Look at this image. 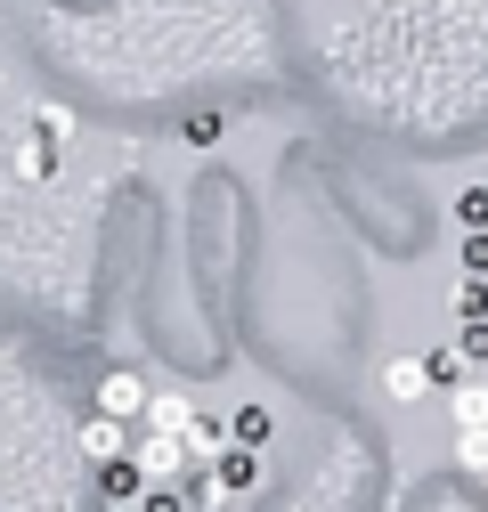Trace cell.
<instances>
[{
    "label": "cell",
    "mask_w": 488,
    "mask_h": 512,
    "mask_svg": "<svg viewBox=\"0 0 488 512\" xmlns=\"http://www.w3.org/2000/svg\"><path fill=\"white\" fill-rule=\"evenodd\" d=\"M261 472H269V464H261V447H220V456H212V496H220V504L253 496Z\"/></svg>",
    "instance_id": "2"
},
{
    "label": "cell",
    "mask_w": 488,
    "mask_h": 512,
    "mask_svg": "<svg viewBox=\"0 0 488 512\" xmlns=\"http://www.w3.org/2000/svg\"><path fill=\"white\" fill-rule=\"evenodd\" d=\"M440 382H432V366L423 358H383V399L391 407H415V399H432Z\"/></svg>",
    "instance_id": "5"
},
{
    "label": "cell",
    "mask_w": 488,
    "mask_h": 512,
    "mask_svg": "<svg viewBox=\"0 0 488 512\" xmlns=\"http://www.w3.org/2000/svg\"><path fill=\"white\" fill-rule=\"evenodd\" d=\"M33 139H41V147H57V139H74V114H66V106H41V122H33Z\"/></svg>",
    "instance_id": "14"
},
{
    "label": "cell",
    "mask_w": 488,
    "mask_h": 512,
    "mask_svg": "<svg viewBox=\"0 0 488 512\" xmlns=\"http://www.w3.org/2000/svg\"><path fill=\"white\" fill-rule=\"evenodd\" d=\"M82 456L106 472V464H122V456H131V423H114V415H90L82 423Z\"/></svg>",
    "instance_id": "6"
},
{
    "label": "cell",
    "mask_w": 488,
    "mask_h": 512,
    "mask_svg": "<svg viewBox=\"0 0 488 512\" xmlns=\"http://www.w3.org/2000/svg\"><path fill=\"white\" fill-rule=\"evenodd\" d=\"M456 350L472 358V374H488V326H464V334H456Z\"/></svg>",
    "instance_id": "15"
},
{
    "label": "cell",
    "mask_w": 488,
    "mask_h": 512,
    "mask_svg": "<svg viewBox=\"0 0 488 512\" xmlns=\"http://www.w3.org/2000/svg\"><path fill=\"white\" fill-rule=\"evenodd\" d=\"M448 415H456V431H488V374L456 382V391H448Z\"/></svg>",
    "instance_id": "8"
},
{
    "label": "cell",
    "mask_w": 488,
    "mask_h": 512,
    "mask_svg": "<svg viewBox=\"0 0 488 512\" xmlns=\"http://www.w3.org/2000/svg\"><path fill=\"white\" fill-rule=\"evenodd\" d=\"M456 220H464V236H488V187H464V196H456Z\"/></svg>",
    "instance_id": "13"
},
{
    "label": "cell",
    "mask_w": 488,
    "mask_h": 512,
    "mask_svg": "<svg viewBox=\"0 0 488 512\" xmlns=\"http://www.w3.org/2000/svg\"><path fill=\"white\" fill-rule=\"evenodd\" d=\"M480 488H488V480H480Z\"/></svg>",
    "instance_id": "18"
},
{
    "label": "cell",
    "mask_w": 488,
    "mask_h": 512,
    "mask_svg": "<svg viewBox=\"0 0 488 512\" xmlns=\"http://www.w3.org/2000/svg\"><path fill=\"white\" fill-rule=\"evenodd\" d=\"M147 399H155V391H147V374H139V366H106V374H98V415H114V423H131V431H139Z\"/></svg>",
    "instance_id": "1"
},
{
    "label": "cell",
    "mask_w": 488,
    "mask_h": 512,
    "mask_svg": "<svg viewBox=\"0 0 488 512\" xmlns=\"http://www.w3.org/2000/svg\"><path fill=\"white\" fill-rule=\"evenodd\" d=\"M139 512H188V488H155V496H147Z\"/></svg>",
    "instance_id": "16"
},
{
    "label": "cell",
    "mask_w": 488,
    "mask_h": 512,
    "mask_svg": "<svg viewBox=\"0 0 488 512\" xmlns=\"http://www.w3.org/2000/svg\"><path fill=\"white\" fill-rule=\"evenodd\" d=\"M464 269H472V277H488V236H464Z\"/></svg>",
    "instance_id": "17"
},
{
    "label": "cell",
    "mask_w": 488,
    "mask_h": 512,
    "mask_svg": "<svg viewBox=\"0 0 488 512\" xmlns=\"http://www.w3.org/2000/svg\"><path fill=\"white\" fill-rule=\"evenodd\" d=\"M423 366H432V382H440V391H456V382H472V358H464L456 342H440V350H423Z\"/></svg>",
    "instance_id": "10"
},
{
    "label": "cell",
    "mask_w": 488,
    "mask_h": 512,
    "mask_svg": "<svg viewBox=\"0 0 488 512\" xmlns=\"http://www.w3.org/2000/svg\"><path fill=\"white\" fill-rule=\"evenodd\" d=\"M131 464H139L155 488H179V472H188V447L163 439V431H139V439H131Z\"/></svg>",
    "instance_id": "3"
},
{
    "label": "cell",
    "mask_w": 488,
    "mask_h": 512,
    "mask_svg": "<svg viewBox=\"0 0 488 512\" xmlns=\"http://www.w3.org/2000/svg\"><path fill=\"white\" fill-rule=\"evenodd\" d=\"M98 496H106V512H139V504L155 496V480H147L131 456H122V464H106V472H98Z\"/></svg>",
    "instance_id": "4"
},
{
    "label": "cell",
    "mask_w": 488,
    "mask_h": 512,
    "mask_svg": "<svg viewBox=\"0 0 488 512\" xmlns=\"http://www.w3.org/2000/svg\"><path fill=\"white\" fill-rule=\"evenodd\" d=\"M448 309L464 317V326H488V277H464V285L448 293Z\"/></svg>",
    "instance_id": "11"
},
{
    "label": "cell",
    "mask_w": 488,
    "mask_h": 512,
    "mask_svg": "<svg viewBox=\"0 0 488 512\" xmlns=\"http://www.w3.org/2000/svg\"><path fill=\"white\" fill-rule=\"evenodd\" d=\"M456 464L472 480H488V431H456Z\"/></svg>",
    "instance_id": "12"
},
{
    "label": "cell",
    "mask_w": 488,
    "mask_h": 512,
    "mask_svg": "<svg viewBox=\"0 0 488 512\" xmlns=\"http://www.w3.org/2000/svg\"><path fill=\"white\" fill-rule=\"evenodd\" d=\"M139 431L188 439V431H196V407H188V391H155V399H147V415H139Z\"/></svg>",
    "instance_id": "7"
},
{
    "label": "cell",
    "mask_w": 488,
    "mask_h": 512,
    "mask_svg": "<svg viewBox=\"0 0 488 512\" xmlns=\"http://www.w3.org/2000/svg\"><path fill=\"white\" fill-rule=\"evenodd\" d=\"M269 431H277L269 407H236V415H228V439H236V447H261V456H269Z\"/></svg>",
    "instance_id": "9"
}]
</instances>
